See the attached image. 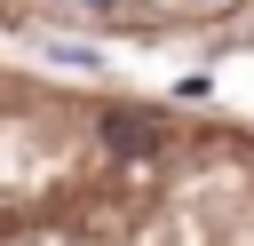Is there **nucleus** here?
I'll return each mask as SVG.
<instances>
[{
    "instance_id": "obj_1",
    "label": "nucleus",
    "mask_w": 254,
    "mask_h": 246,
    "mask_svg": "<svg viewBox=\"0 0 254 246\" xmlns=\"http://www.w3.org/2000/svg\"><path fill=\"white\" fill-rule=\"evenodd\" d=\"M103 135H111V151H151V143H159V127H151L143 111H111Z\"/></svg>"
}]
</instances>
